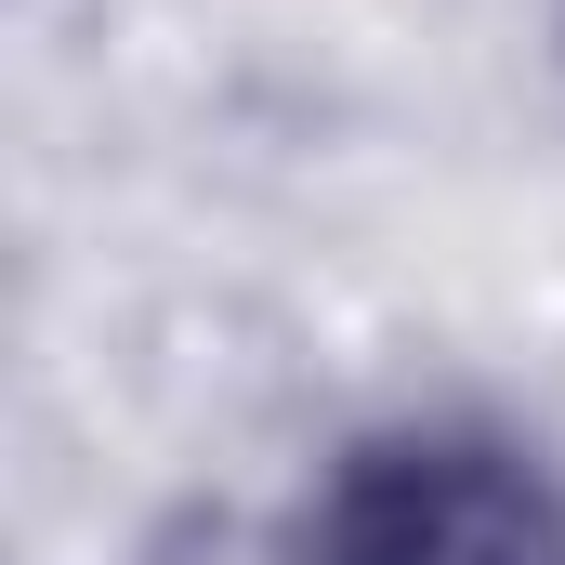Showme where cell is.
<instances>
[{
  "label": "cell",
  "mask_w": 565,
  "mask_h": 565,
  "mask_svg": "<svg viewBox=\"0 0 565 565\" xmlns=\"http://www.w3.org/2000/svg\"><path fill=\"white\" fill-rule=\"evenodd\" d=\"M289 565H565V473L487 422H382L302 487Z\"/></svg>",
  "instance_id": "6da1fadb"
}]
</instances>
